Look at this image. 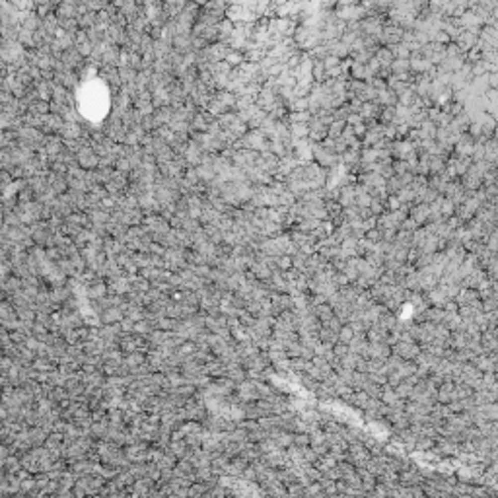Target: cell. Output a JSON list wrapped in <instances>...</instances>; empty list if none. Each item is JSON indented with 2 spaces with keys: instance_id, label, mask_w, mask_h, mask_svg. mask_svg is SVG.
Listing matches in <instances>:
<instances>
[{
  "instance_id": "obj_1",
  "label": "cell",
  "mask_w": 498,
  "mask_h": 498,
  "mask_svg": "<svg viewBox=\"0 0 498 498\" xmlns=\"http://www.w3.org/2000/svg\"><path fill=\"white\" fill-rule=\"evenodd\" d=\"M76 160H78V166L84 167V169H97V166H99V156H97V152L91 148V144L82 146V148L76 152Z\"/></svg>"
},
{
  "instance_id": "obj_2",
  "label": "cell",
  "mask_w": 498,
  "mask_h": 498,
  "mask_svg": "<svg viewBox=\"0 0 498 498\" xmlns=\"http://www.w3.org/2000/svg\"><path fill=\"white\" fill-rule=\"evenodd\" d=\"M228 53H230V45H228V43H222V41L210 43L206 49H203L204 59H206L208 63H220V61H226Z\"/></svg>"
},
{
  "instance_id": "obj_3",
  "label": "cell",
  "mask_w": 498,
  "mask_h": 498,
  "mask_svg": "<svg viewBox=\"0 0 498 498\" xmlns=\"http://www.w3.org/2000/svg\"><path fill=\"white\" fill-rule=\"evenodd\" d=\"M63 63L67 65L70 70H78V68L82 67L84 63H86V57L76 49V47H70V49H67L65 53H63Z\"/></svg>"
},
{
  "instance_id": "obj_4",
  "label": "cell",
  "mask_w": 498,
  "mask_h": 498,
  "mask_svg": "<svg viewBox=\"0 0 498 498\" xmlns=\"http://www.w3.org/2000/svg\"><path fill=\"white\" fill-rule=\"evenodd\" d=\"M74 47H76L86 59H90L91 57V53H93V43L90 41L86 29H78V31H76V45Z\"/></svg>"
},
{
  "instance_id": "obj_5",
  "label": "cell",
  "mask_w": 498,
  "mask_h": 498,
  "mask_svg": "<svg viewBox=\"0 0 498 498\" xmlns=\"http://www.w3.org/2000/svg\"><path fill=\"white\" fill-rule=\"evenodd\" d=\"M119 57H121V47L107 43L101 55V67H119Z\"/></svg>"
},
{
  "instance_id": "obj_6",
  "label": "cell",
  "mask_w": 498,
  "mask_h": 498,
  "mask_svg": "<svg viewBox=\"0 0 498 498\" xmlns=\"http://www.w3.org/2000/svg\"><path fill=\"white\" fill-rule=\"evenodd\" d=\"M55 14L59 18H78V4L74 0H65L57 6Z\"/></svg>"
},
{
  "instance_id": "obj_7",
  "label": "cell",
  "mask_w": 498,
  "mask_h": 498,
  "mask_svg": "<svg viewBox=\"0 0 498 498\" xmlns=\"http://www.w3.org/2000/svg\"><path fill=\"white\" fill-rule=\"evenodd\" d=\"M59 135L63 136L65 140H76V138H82V136H86V135H84V129H82V125H78V123H70V121H67V123H65L63 131H61Z\"/></svg>"
},
{
  "instance_id": "obj_8",
  "label": "cell",
  "mask_w": 498,
  "mask_h": 498,
  "mask_svg": "<svg viewBox=\"0 0 498 498\" xmlns=\"http://www.w3.org/2000/svg\"><path fill=\"white\" fill-rule=\"evenodd\" d=\"M154 119H156V125L162 127V125H169L171 119H173V107L171 105H166V107H158L154 111Z\"/></svg>"
},
{
  "instance_id": "obj_9",
  "label": "cell",
  "mask_w": 498,
  "mask_h": 498,
  "mask_svg": "<svg viewBox=\"0 0 498 498\" xmlns=\"http://www.w3.org/2000/svg\"><path fill=\"white\" fill-rule=\"evenodd\" d=\"M117 68H119V76H121L123 84H135L138 70H135L133 67H117Z\"/></svg>"
},
{
  "instance_id": "obj_10",
  "label": "cell",
  "mask_w": 498,
  "mask_h": 498,
  "mask_svg": "<svg viewBox=\"0 0 498 498\" xmlns=\"http://www.w3.org/2000/svg\"><path fill=\"white\" fill-rule=\"evenodd\" d=\"M78 23H80V29H90L97 23V12H86L84 16L78 18Z\"/></svg>"
},
{
  "instance_id": "obj_11",
  "label": "cell",
  "mask_w": 498,
  "mask_h": 498,
  "mask_svg": "<svg viewBox=\"0 0 498 498\" xmlns=\"http://www.w3.org/2000/svg\"><path fill=\"white\" fill-rule=\"evenodd\" d=\"M226 63H230L232 67L236 68V67H240L242 63H246V59H244V55H242L240 51H236V49H232V47H230V53H228V57H226Z\"/></svg>"
},
{
  "instance_id": "obj_12",
  "label": "cell",
  "mask_w": 498,
  "mask_h": 498,
  "mask_svg": "<svg viewBox=\"0 0 498 498\" xmlns=\"http://www.w3.org/2000/svg\"><path fill=\"white\" fill-rule=\"evenodd\" d=\"M33 368H35V370H49V368H51V364H49L47 358H37V360L33 362Z\"/></svg>"
},
{
  "instance_id": "obj_13",
  "label": "cell",
  "mask_w": 498,
  "mask_h": 498,
  "mask_svg": "<svg viewBox=\"0 0 498 498\" xmlns=\"http://www.w3.org/2000/svg\"><path fill=\"white\" fill-rule=\"evenodd\" d=\"M244 477H246V479H255L257 475H255V471H253V469L246 467V469H244Z\"/></svg>"
},
{
  "instance_id": "obj_14",
  "label": "cell",
  "mask_w": 498,
  "mask_h": 498,
  "mask_svg": "<svg viewBox=\"0 0 498 498\" xmlns=\"http://www.w3.org/2000/svg\"><path fill=\"white\" fill-rule=\"evenodd\" d=\"M53 2H55V4L59 6V4H61V2H65V0H53Z\"/></svg>"
}]
</instances>
